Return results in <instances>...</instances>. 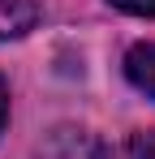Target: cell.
Masks as SVG:
<instances>
[{
  "instance_id": "cell-1",
  "label": "cell",
  "mask_w": 155,
  "mask_h": 159,
  "mask_svg": "<svg viewBox=\"0 0 155 159\" xmlns=\"http://www.w3.org/2000/svg\"><path fill=\"white\" fill-rule=\"evenodd\" d=\"M39 22L35 0H0V39H17Z\"/></svg>"
},
{
  "instance_id": "cell-2",
  "label": "cell",
  "mask_w": 155,
  "mask_h": 159,
  "mask_svg": "<svg viewBox=\"0 0 155 159\" xmlns=\"http://www.w3.org/2000/svg\"><path fill=\"white\" fill-rule=\"evenodd\" d=\"M125 73L138 90H147L155 99V43H138L134 52L125 56Z\"/></svg>"
},
{
  "instance_id": "cell-3",
  "label": "cell",
  "mask_w": 155,
  "mask_h": 159,
  "mask_svg": "<svg viewBox=\"0 0 155 159\" xmlns=\"http://www.w3.org/2000/svg\"><path fill=\"white\" fill-rule=\"evenodd\" d=\"M112 4L125 13H138V17H155V0H112Z\"/></svg>"
},
{
  "instance_id": "cell-4",
  "label": "cell",
  "mask_w": 155,
  "mask_h": 159,
  "mask_svg": "<svg viewBox=\"0 0 155 159\" xmlns=\"http://www.w3.org/2000/svg\"><path fill=\"white\" fill-rule=\"evenodd\" d=\"M134 159H155V133H138L134 138Z\"/></svg>"
},
{
  "instance_id": "cell-5",
  "label": "cell",
  "mask_w": 155,
  "mask_h": 159,
  "mask_svg": "<svg viewBox=\"0 0 155 159\" xmlns=\"http://www.w3.org/2000/svg\"><path fill=\"white\" fill-rule=\"evenodd\" d=\"M0 125H4V86H0Z\"/></svg>"
}]
</instances>
